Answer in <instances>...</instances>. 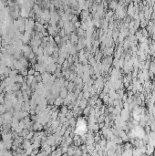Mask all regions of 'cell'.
<instances>
[{
	"instance_id": "1",
	"label": "cell",
	"mask_w": 155,
	"mask_h": 156,
	"mask_svg": "<svg viewBox=\"0 0 155 156\" xmlns=\"http://www.w3.org/2000/svg\"><path fill=\"white\" fill-rule=\"evenodd\" d=\"M121 119H122V120H124L125 122H126V121H128L129 119H130V110H125V109L121 110Z\"/></svg>"
},
{
	"instance_id": "2",
	"label": "cell",
	"mask_w": 155,
	"mask_h": 156,
	"mask_svg": "<svg viewBox=\"0 0 155 156\" xmlns=\"http://www.w3.org/2000/svg\"><path fill=\"white\" fill-rule=\"evenodd\" d=\"M118 3L116 2V1H111L110 3V8L111 9V10H116V8H117V7H118Z\"/></svg>"
},
{
	"instance_id": "3",
	"label": "cell",
	"mask_w": 155,
	"mask_h": 156,
	"mask_svg": "<svg viewBox=\"0 0 155 156\" xmlns=\"http://www.w3.org/2000/svg\"><path fill=\"white\" fill-rule=\"evenodd\" d=\"M60 97L63 98V99H66V98H67V90H66V89H61Z\"/></svg>"
},
{
	"instance_id": "4",
	"label": "cell",
	"mask_w": 155,
	"mask_h": 156,
	"mask_svg": "<svg viewBox=\"0 0 155 156\" xmlns=\"http://www.w3.org/2000/svg\"><path fill=\"white\" fill-rule=\"evenodd\" d=\"M149 69H150V71H151V72L154 73L155 74V62H151V63H150Z\"/></svg>"
},
{
	"instance_id": "5",
	"label": "cell",
	"mask_w": 155,
	"mask_h": 156,
	"mask_svg": "<svg viewBox=\"0 0 155 156\" xmlns=\"http://www.w3.org/2000/svg\"><path fill=\"white\" fill-rule=\"evenodd\" d=\"M136 38H137V39H140V38L143 37V35H142V32L141 31H138V32H136Z\"/></svg>"
},
{
	"instance_id": "6",
	"label": "cell",
	"mask_w": 155,
	"mask_h": 156,
	"mask_svg": "<svg viewBox=\"0 0 155 156\" xmlns=\"http://www.w3.org/2000/svg\"><path fill=\"white\" fill-rule=\"evenodd\" d=\"M86 104H87V101L85 100V99H83L81 102H80V108L81 109H84V108H86Z\"/></svg>"
},
{
	"instance_id": "7",
	"label": "cell",
	"mask_w": 155,
	"mask_h": 156,
	"mask_svg": "<svg viewBox=\"0 0 155 156\" xmlns=\"http://www.w3.org/2000/svg\"><path fill=\"white\" fill-rule=\"evenodd\" d=\"M77 39H78V37H77V36H76L75 34L71 35V41L73 42V43H75V42L78 41Z\"/></svg>"
},
{
	"instance_id": "8",
	"label": "cell",
	"mask_w": 155,
	"mask_h": 156,
	"mask_svg": "<svg viewBox=\"0 0 155 156\" xmlns=\"http://www.w3.org/2000/svg\"><path fill=\"white\" fill-rule=\"evenodd\" d=\"M73 87H74V84L73 83H70L69 85L68 86V90H73Z\"/></svg>"
},
{
	"instance_id": "9",
	"label": "cell",
	"mask_w": 155,
	"mask_h": 156,
	"mask_svg": "<svg viewBox=\"0 0 155 156\" xmlns=\"http://www.w3.org/2000/svg\"><path fill=\"white\" fill-rule=\"evenodd\" d=\"M55 42H57V43L60 42V36H57V38H55Z\"/></svg>"
},
{
	"instance_id": "10",
	"label": "cell",
	"mask_w": 155,
	"mask_h": 156,
	"mask_svg": "<svg viewBox=\"0 0 155 156\" xmlns=\"http://www.w3.org/2000/svg\"><path fill=\"white\" fill-rule=\"evenodd\" d=\"M131 0H124V2H126L127 4H129V3H131Z\"/></svg>"
},
{
	"instance_id": "11",
	"label": "cell",
	"mask_w": 155,
	"mask_h": 156,
	"mask_svg": "<svg viewBox=\"0 0 155 156\" xmlns=\"http://www.w3.org/2000/svg\"><path fill=\"white\" fill-rule=\"evenodd\" d=\"M1 1H2V2H4V3H5V2H7L8 0H1Z\"/></svg>"
}]
</instances>
